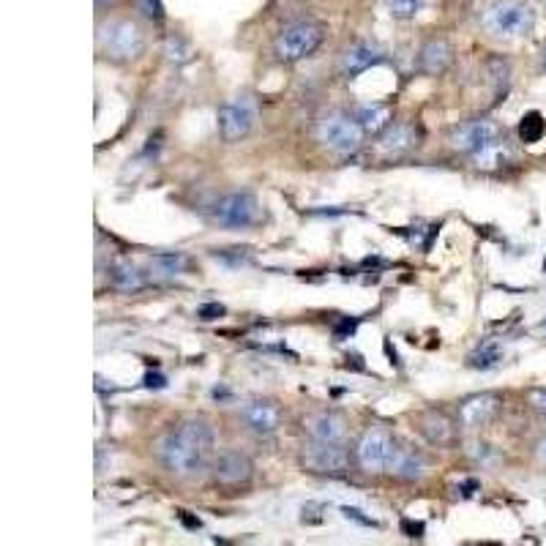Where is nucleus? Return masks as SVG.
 <instances>
[{"mask_svg":"<svg viewBox=\"0 0 546 546\" xmlns=\"http://www.w3.org/2000/svg\"><path fill=\"white\" fill-rule=\"evenodd\" d=\"M213 429L203 418H183L159 440V459L178 478L200 473L213 454Z\"/></svg>","mask_w":546,"mask_h":546,"instance_id":"f257e3e1","label":"nucleus"},{"mask_svg":"<svg viewBox=\"0 0 546 546\" xmlns=\"http://www.w3.org/2000/svg\"><path fill=\"white\" fill-rule=\"evenodd\" d=\"M533 9L519 0H497L481 11V28L495 39H522L533 31Z\"/></svg>","mask_w":546,"mask_h":546,"instance_id":"f03ea898","label":"nucleus"},{"mask_svg":"<svg viewBox=\"0 0 546 546\" xmlns=\"http://www.w3.org/2000/svg\"><path fill=\"white\" fill-rule=\"evenodd\" d=\"M325 31L317 22H293L273 39V55L279 63H298L317 52Z\"/></svg>","mask_w":546,"mask_h":546,"instance_id":"7ed1b4c3","label":"nucleus"},{"mask_svg":"<svg viewBox=\"0 0 546 546\" xmlns=\"http://www.w3.org/2000/svg\"><path fill=\"white\" fill-rule=\"evenodd\" d=\"M99 50L110 61L129 63L140 58L142 50H145V36H142L137 22L115 20L99 28Z\"/></svg>","mask_w":546,"mask_h":546,"instance_id":"20e7f679","label":"nucleus"},{"mask_svg":"<svg viewBox=\"0 0 546 546\" xmlns=\"http://www.w3.org/2000/svg\"><path fill=\"white\" fill-rule=\"evenodd\" d=\"M301 465H304V470L314 473V476L339 478L350 470V454H347V448L342 443H320V440H312L301 451Z\"/></svg>","mask_w":546,"mask_h":546,"instance_id":"39448f33","label":"nucleus"},{"mask_svg":"<svg viewBox=\"0 0 546 546\" xmlns=\"http://www.w3.org/2000/svg\"><path fill=\"white\" fill-rule=\"evenodd\" d=\"M364 129L355 118L347 115H328L317 123V140L323 142L328 151L334 153H353L364 142Z\"/></svg>","mask_w":546,"mask_h":546,"instance_id":"423d86ee","label":"nucleus"},{"mask_svg":"<svg viewBox=\"0 0 546 546\" xmlns=\"http://www.w3.org/2000/svg\"><path fill=\"white\" fill-rule=\"evenodd\" d=\"M213 219L222 227H252L260 222V203L252 192H230L224 194L219 203L213 205Z\"/></svg>","mask_w":546,"mask_h":546,"instance_id":"0eeeda50","label":"nucleus"},{"mask_svg":"<svg viewBox=\"0 0 546 546\" xmlns=\"http://www.w3.org/2000/svg\"><path fill=\"white\" fill-rule=\"evenodd\" d=\"M254 121H257V110L249 96H235L216 112V123H219V134L224 142H241L252 132Z\"/></svg>","mask_w":546,"mask_h":546,"instance_id":"6e6552de","label":"nucleus"},{"mask_svg":"<svg viewBox=\"0 0 546 546\" xmlns=\"http://www.w3.org/2000/svg\"><path fill=\"white\" fill-rule=\"evenodd\" d=\"M391 445H394V440L385 435L383 429H366L355 445V462L364 473H383L385 465H388Z\"/></svg>","mask_w":546,"mask_h":546,"instance_id":"1a4fd4ad","label":"nucleus"},{"mask_svg":"<svg viewBox=\"0 0 546 546\" xmlns=\"http://www.w3.org/2000/svg\"><path fill=\"white\" fill-rule=\"evenodd\" d=\"M254 478V462L241 451H224L213 459V481L224 489H238Z\"/></svg>","mask_w":546,"mask_h":546,"instance_id":"9d476101","label":"nucleus"},{"mask_svg":"<svg viewBox=\"0 0 546 546\" xmlns=\"http://www.w3.org/2000/svg\"><path fill=\"white\" fill-rule=\"evenodd\" d=\"M383 61V52L377 50L375 44H369V41H355L350 47H344L342 55H339V63H336V71H339V77L344 80H353L358 74H364L372 66Z\"/></svg>","mask_w":546,"mask_h":546,"instance_id":"9b49d317","label":"nucleus"},{"mask_svg":"<svg viewBox=\"0 0 546 546\" xmlns=\"http://www.w3.org/2000/svg\"><path fill=\"white\" fill-rule=\"evenodd\" d=\"M497 126L492 121H470L462 123L454 134H451V148L459 153H478L486 145L497 140Z\"/></svg>","mask_w":546,"mask_h":546,"instance_id":"f8f14e48","label":"nucleus"},{"mask_svg":"<svg viewBox=\"0 0 546 546\" xmlns=\"http://www.w3.org/2000/svg\"><path fill=\"white\" fill-rule=\"evenodd\" d=\"M241 421L254 435H273L282 424V413L268 399H254V402L241 407Z\"/></svg>","mask_w":546,"mask_h":546,"instance_id":"ddd939ff","label":"nucleus"},{"mask_svg":"<svg viewBox=\"0 0 546 546\" xmlns=\"http://www.w3.org/2000/svg\"><path fill=\"white\" fill-rule=\"evenodd\" d=\"M500 410V396L497 394H476L467 396L465 402L459 405V421L467 426V429H478V426H486Z\"/></svg>","mask_w":546,"mask_h":546,"instance_id":"4468645a","label":"nucleus"},{"mask_svg":"<svg viewBox=\"0 0 546 546\" xmlns=\"http://www.w3.org/2000/svg\"><path fill=\"white\" fill-rule=\"evenodd\" d=\"M385 473L399 478V481H415V478L424 476V456L418 454L415 448L394 443L391 445V454H388Z\"/></svg>","mask_w":546,"mask_h":546,"instance_id":"2eb2a0df","label":"nucleus"},{"mask_svg":"<svg viewBox=\"0 0 546 546\" xmlns=\"http://www.w3.org/2000/svg\"><path fill=\"white\" fill-rule=\"evenodd\" d=\"M418 432L429 440L437 448H448L454 445L456 440V426L454 421L445 413H437V410H429L418 418Z\"/></svg>","mask_w":546,"mask_h":546,"instance_id":"dca6fc26","label":"nucleus"},{"mask_svg":"<svg viewBox=\"0 0 546 546\" xmlns=\"http://www.w3.org/2000/svg\"><path fill=\"white\" fill-rule=\"evenodd\" d=\"M451 58H454L451 44H448L445 39H432V41H426L424 47H421L418 66H421V71L429 74V77H437V74H443V71L451 66Z\"/></svg>","mask_w":546,"mask_h":546,"instance_id":"f3484780","label":"nucleus"},{"mask_svg":"<svg viewBox=\"0 0 546 546\" xmlns=\"http://www.w3.org/2000/svg\"><path fill=\"white\" fill-rule=\"evenodd\" d=\"M107 279H110V284L118 293H140L142 287L148 284L145 273L134 263H129V260H115L107 268Z\"/></svg>","mask_w":546,"mask_h":546,"instance_id":"a211bd4d","label":"nucleus"},{"mask_svg":"<svg viewBox=\"0 0 546 546\" xmlns=\"http://www.w3.org/2000/svg\"><path fill=\"white\" fill-rule=\"evenodd\" d=\"M306 432L312 440L320 443H342L344 440V424L342 418L334 413H317L306 421Z\"/></svg>","mask_w":546,"mask_h":546,"instance_id":"6ab92c4d","label":"nucleus"},{"mask_svg":"<svg viewBox=\"0 0 546 546\" xmlns=\"http://www.w3.org/2000/svg\"><path fill=\"white\" fill-rule=\"evenodd\" d=\"M391 107L388 104H377V102H366L355 110V121L361 123V129L366 134H383L388 126H391Z\"/></svg>","mask_w":546,"mask_h":546,"instance_id":"aec40b11","label":"nucleus"},{"mask_svg":"<svg viewBox=\"0 0 546 546\" xmlns=\"http://www.w3.org/2000/svg\"><path fill=\"white\" fill-rule=\"evenodd\" d=\"M380 151L385 156H399V153H407L415 145V132L413 126L407 123H391L383 134H380Z\"/></svg>","mask_w":546,"mask_h":546,"instance_id":"412c9836","label":"nucleus"},{"mask_svg":"<svg viewBox=\"0 0 546 546\" xmlns=\"http://www.w3.org/2000/svg\"><path fill=\"white\" fill-rule=\"evenodd\" d=\"M503 355H506V350H503V344L495 342V339H486V342H481L473 350V353L467 355V364L473 366V369H495L500 361H503Z\"/></svg>","mask_w":546,"mask_h":546,"instance_id":"4be33fe9","label":"nucleus"},{"mask_svg":"<svg viewBox=\"0 0 546 546\" xmlns=\"http://www.w3.org/2000/svg\"><path fill=\"white\" fill-rule=\"evenodd\" d=\"M511 159V153L503 142H492V145H486L478 153H473V164H476L478 170H497V167H503V164Z\"/></svg>","mask_w":546,"mask_h":546,"instance_id":"5701e85b","label":"nucleus"},{"mask_svg":"<svg viewBox=\"0 0 546 546\" xmlns=\"http://www.w3.org/2000/svg\"><path fill=\"white\" fill-rule=\"evenodd\" d=\"M544 132L546 123L538 112H530V115H525L522 123H519V137H522V142H538L544 137Z\"/></svg>","mask_w":546,"mask_h":546,"instance_id":"b1692460","label":"nucleus"},{"mask_svg":"<svg viewBox=\"0 0 546 546\" xmlns=\"http://www.w3.org/2000/svg\"><path fill=\"white\" fill-rule=\"evenodd\" d=\"M164 55H167V61L175 63V66H181V63L189 61V44L183 39L181 33H172L170 39L164 41Z\"/></svg>","mask_w":546,"mask_h":546,"instance_id":"393cba45","label":"nucleus"},{"mask_svg":"<svg viewBox=\"0 0 546 546\" xmlns=\"http://www.w3.org/2000/svg\"><path fill=\"white\" fill-rule=\"evenodd\" d=\"M151 265L162 273V276H175V273H181L186 260H183L181 254H159V257H153Z\"/></svg>","mask_w":546,"mask_h":546,"instance_id":"a878e982","label":"nucleus"},{"mask_svg":"<svg viewBox=\"0 0 546 546\" xmlns=\"http://www.w3.org/2000/svg\"><path fill=\"white\" fill-rule=\"evenodd\" d=\"M385 6H388L391 17H396V20H413L415 14H418L421 0H385Z\"/></svg>","mask_w":546,"mask_h":546,"instance_id":"bb28decb","label":"nucleus"},{"mask_svg":"<svg viewBox=\"0 0 546 546\" xmlns=\"http://www.w3.org/2000/svg\"><path fill=\"white\" fill-rule=\"evenodd\" d=\"M134 6L142 11V17H148L151 22H162L164 20L162 0H134Z\"/></svg>","mask_w":546,"mask_h":546,"instance_id":"cd10ccee","label":"nucleus"},{"mask_svg":"<svg viewBox=\"0 0 546 546\" xmlns=\"http://www.w3.org/2000/svg\"><path fill=\"white\" fill-rule=\"evenodd\" d=\"M527 402L533 410H538L541 415H546V388H533L530 394H527Z\"/></svg>","mask_w":546,"mask_h":546,"instance_id":"c85d7f7f","label":"nucleus"},{"mask_svg":"<svg viewBox=\"0 0 546 546\" xmlns=\"http://www.w3.org/2000/svg\"><path fill=\"white\" fill-rule=\"evenodd\" d=\"M342 514L344 519H353V522H358V525H364V527H377L375 519H369V516H364L358 508H350V506H344L342 508Z\"/></svg>","mask_w":546,"mask_h":546,"instance_id":"c756f323","label":"nucleus"},{"mask_svg":"<svg viewBox=\"0 0 546 546\" xmlns=\"http://www.w3.org/2000/svg\"><path fill=\"white\" fill-rule=\"evenodd\" d=\"M222 314H224V306L219 304L200 306V317H203V320H216V317H222Z\"/></svg>","mask_w":546,"mask_h":546,"instance_id":"7c9ffc66","label":"nucleus"},{"mask_svg":"<svg viewBox=\"0 0 546 546\" xmlns=\"http://www.w3.org/2000/svg\"><path fill=\"white\" fill-rule=\"evenodd\" d=\"M402 530H405V533H410V538H421L424 536V525H421V522H405V525H402Z\"/></svg>","mask_w":546,"mask_h":546,"instance_id":"2f4dec72","label":"nucleus"},{"mask_svg":"<svg viewBox=\"0 0 546 546\" xmlns=\"http://www.w3.org/2000/svg\"><path fill=\"white\" fill-rule=\"evenodd\" d=\"M145 385H151V388H153V385H156V388H164L167 383H164L162 375H148V377H145Z\"/></svg>","mask_w":546,"mask_h":546,"instance_id":"473e14b6","label":"nucleus"},{"mask_svg":"<svg viewBox=\"0 0 546 546\" xmlns=\"http://www.w3.org/2000/svg\"><path fill=\"white\" fill-rule=\"evenodd\" d=\"M538 456H541V462L546 465V437L541 440V443H538Z\"/></svg>","mask_w":546,"mask_h":546,"instance_id":"72a5a7b5","label":"nucleus"},{"mask_svg":"<svg viewBox=\"0 0 546 546\" xmlns=\"http://www.w3.org/2000/svg\"><path fill=\"white\" fill-rule=\"evenodd\" d=\"M110 3H115V0H96V6H110Z\"/></svg>","mask_w":546,"mask_h":546,"instance_id":"f704fd0d","label":"nucleus"},{"mask_svg":"<svg viewBox=\"0 0 546 546\" xmlns=\"http://www.w3.org/2000/svg\"><path fill=\"white\" fill-rule=\"evenodd\" d=\"M544 66H546V50H544Z\"/></svg>","mask_w":546,"mask_h":546,"instance_id":"c9c22d12","label":"nucleus"}]
</instances>
